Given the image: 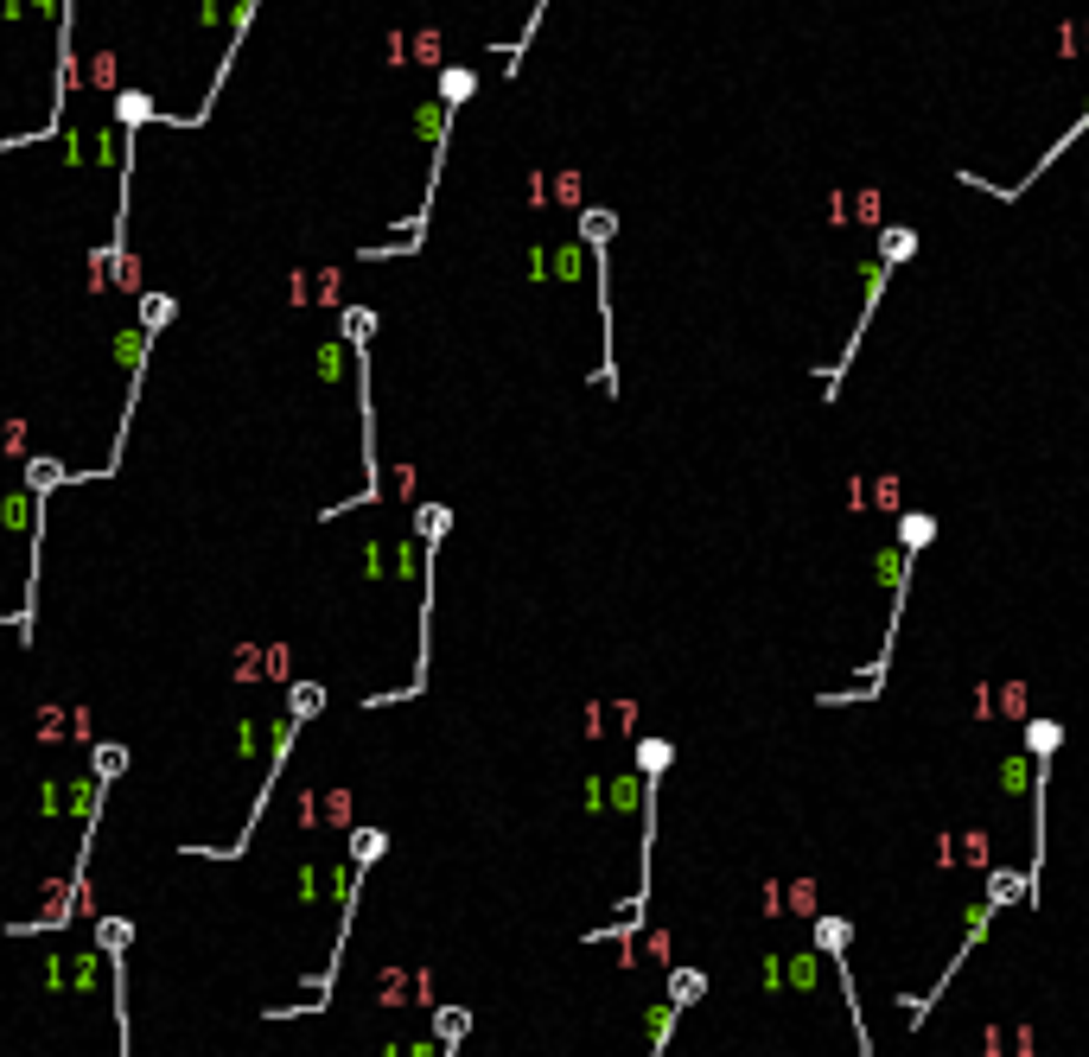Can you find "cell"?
Wrapping results in <instances>:
<instances>
[{
	"label": "cell",
	"instance_id": "3",
	"mask_svg": "<svg viewBox=\"0 0 1089 1057\" xmlns=\"http://www.w3.org/2000/svg\"><path fill=\"white\" fill-rule=\"evenodd\" d=\"M612 211H586L580 217V230H586V249H593V274H599V325H605V376H599V389L612 395L618 389V344H612Z\"/></svg>",
	"mask_w": 1089,
	"mask_h": 1057
},
{
	"label": "cell",
	"instance_id": "4",
	"mask_svg": "<svg viewBox=\"0 0 1089 1057\" xmlns=\"http://www.w3.org/2000/svg\"><path fill=\"white\" fill-rule=\"evenodd\" d=\"M141 121H153V96H147V90H121V96H115V128L134 134Z\"/></svg>",
	"mask_w": 1089,
	"mask_h": 1057
},
{
	"label": "cell",
	"instance_id": "1",
	"mask_svg": "<svg viewBox=\"0 0 1089 1057\" xmlns=\"http://www.w3.org/2000/svg\"><path fill=\"white\" fill-rule=\"evenodd\" d=\"M911 255H918V230H905V223H892V230L879 236V262L867 268V306H860V319H854V332H847L841 357H835V363H828V370H822V389H828L822 402H835V395H841V383H847V363L860 357V338H867V325H873V313H879V293L892 287V274L905 268Z\"/></svg>",
	"mask_w": 1089,
	"mask_h": 1057
},
{
	"label": "cell",
	"instance_id": "7",
	"mask_svg": "<svg viewBox=\"0 0 1089 1057\" xmlns=\"http://www.w3.org/2000/svg\"><path fill=\"white\" fill-rule=\"evenodd\" d=\"M847 937H854V924H847V917H816V943L828 949V956H841Z\"/></svg>",
	"mask_w": 1089,
	"mask_h": 1057
},
{
	"label": "cell",
	"instance_id": "6",
	"mask_svg": "<svg viewBox=\"0 0 1089 1057\" xmlns=\"http://www.w3.org/2000/svg\"><path fill=\"white\" fill-rule=\"evenodd\" d=\"M701 994H707V975H695V968H669V1007H695Z\"/></svg>",
	"mask_w": 1089,
	"mask_h": 1057
},
{
	"label": "cell",
	"instance_id": "2",
	"mask_svg": "<svg viewBox=\"0 0 1089 1057\" xmlns=\"http://www.w3.org/2000/svg\"><path fill=\"white\" fill-rule=\"evenodd\" d=\"M1064 745V720H1026V752H1032V866L1026 892L1039 905V873H1045V790H1051V758Z\"/></svg>",
	"mask_w": 1089,
	"mask_h": 1057
},
{
	"label": "cell",
	"instance_id": "8",
	"mask_svg": "<svg viewBox=\"0 0 1089 1057\" xmlns=\"http://www.w3.org/2000/svg\"><path fill=\"white\" fill-rule=\"evenodd\" d=\"M64 478H71V472H64V465H51V459H32L26 465V484H32V491H58Z\"/></svg>",
	"mask_w": 1089,
	"mask_h": 1057
},
{
	"label": "cell",
	"instance_id": "5",
	"mask_svg": "<svg viewBox=\"0 0 1089 1057\" xmlns=\"http://www.w3.org/2000/svg\"><path fill=\"white\" fill-rule=\"evenodd\" d=\"M472 90H478V77L465 71V64H446V71H440V102H446V109H465Z\"/></svg>",
	"mask_w": 1089,
	"mask_h": 1057
},
{
	"label": "cell",
	"instance_id": "9",
	"mask_svg": "<svg viewBox=\"0 0 1089 1057\" xmlns=\"http://www.w3.org/2000/svg\"><path fill=\"white\" fill-rule=\"evenodd\" d=\"M542 13H548V0H535V7H529V26H523V39L510 45V71L523 64V51H529V39H535V26H542Z\"/></svg>",
	"mask_w": 1089,
	"mask_h": 1057
}]
</instances>
